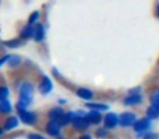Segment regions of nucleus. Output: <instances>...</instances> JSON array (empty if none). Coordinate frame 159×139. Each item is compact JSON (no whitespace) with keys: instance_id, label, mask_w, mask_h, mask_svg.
<instances>
[{"instance_id":"obj_1","label":"nucleus","mask_w":159,"mask_h":139,"mask_svg":"<svg viewBox=\"0 0 159 139\" xmlns=\"http://www.w3.org/2000/svg\"><path fill=\"white\" fill-rule=\"evenodd\" d=\"M33 90L34 87L31 83H25L22 85L20 89V98H19L18 102V110L23 111L26 109L29 104H31L32 100H33Z\"/></svg>"},{"instance_id":"obj_2","label":"nucleus","mask_w":159,"mask_h":139,"mask_svg":"<svg viewBox=\"0 0 159 139\" xmlns=\"http://www.w3.org/2000/svg\"><path fill=\"white\" fill-rule=\"evenodd\" d=\"M136 122V116L131 112L122 113L121 116L119 117V124L123 127H129L131 125H134Z\"/></svg>"},{"instance_id":"obj_3","label":"nucleus","mask_w":159,"mask_h":139,"mask_svg":"<svg viewBox=\"0 0 159 139\" xmlns=\"http://www.w3.org/2000/svg\"><path fill=\"white\" fill-rule=\"evenodd\" d=\"M45 27L42 23H37L33 26V38L35 41H43L45 39Z\"/></svg>"},{"instance_id":"obj_4","label":"nucleus","mask_w":159,"mask_h":139,"mask_svg":"<svg viewBox=\"0 0 159 139\" xmlns=\"http://www.w3.org/2000/svg\"><path fill=\"white\" fill-rule=\"evenodd\" d=\"M20 117H21V121L23 122L24 124H34L36 122V114L33 112H30V111L26 110H23L20 111Z\"/></svg>"},{"instance_id":"obj_5","label":"nucleus","mask_w":159,"mask_h":139,"mask_svg":"<svg viewBox=\"0 0 159 139\" xmlns=\"http://www.w3.org/2000/svg\"><path fill=\"white\" fill-rule=\"evenodd\" d=\"M51 89H52V82H51L49 77L44 76L39 84V91L43 95H47V93H50Z\"/></svg>"},{"instance_id":"obj_6","label":"nucleus","mask_w":159,"mask_h":139,"mask_svg":"<svg viewBox=\"0 0 159 139\" xmlns=\"http://www.w3.org/2000/svg\"><path fill=\"white\" fill-rule=\"evenodd\" d=\"M84 119H86L89 124H99L102 122V114L98 111L92 110L91 112H89L85 115Z\"/></svg>"},{"instance_id":"obj_7","label":"nucleus","mask_w":159,"mask_h":139,"mask_svg":"<svg viewBox=\"0 0 159 139\" xmlns=\"http://www.w3.org/2000/svg\"><path fill=\"white\" fill-rule=\"evenodd\" d=\"M149 126H150L149 119H139V121L135 122L134 125H133V127H134L135 132H141L146 130Z\"/></svg>"},{"instance_id":"obj_8","label":"nucleus","mask_w":159,"mask_h":139,"mask_svg":"<svg viewBox=\"0 0 159 139\" xmlns=\"http://www.w3.org/2000/svg\"><path fill=\"white\" fill-rule=\"evenodd\" d=\"M119 123V119L115 113H108L105 116V126L107 128H113Z\"/></svg>"},{"instance_id":"obj_9","label":"nucleus","mask_w":159,"mask_h":139,"mask_svg":"<svg viewBox=\"0 0 159 139\" xmlns=\"http://www.w3.org/2000/svg\"><path fill=\"white\" fill-rule=\"evenodd\" d=\"M46 130L50 136H57L60 132V125L57 121H50L46 126Z\"/></svg>"},{"instance_id":"obj_10","label":"nucleus","mask_w":159,"mask_h":139,"mask_svg":"<svg viewBox=\"0 0 159 139\" xmlns=\"http://www.w3.org/2000/svg\"><path fill=\"white\" fill-rule=\"evenodd\" d=\"M66 114L63 111V109L60 108V106H56V108H52L50 111H49L48 115L49 117L51 119V121H59L63 115Z\"/></svg>"},{"instance_id":"obj_11","label":"nucleus","mask_w":159,"mask_h":139,"mask_svg":"<svg viewBox=\"0 0 159 139\" xmlns=\"http://www.w3.org/2000/svg\"><path fill=\"white\" fill-rule=\"evenodd\" d=\"M76 96L77 97H80L81 99H84V100H91L92 98H93L94 93L92 90H89V89L87 88H79L76 90Z\"/></svg>"},{"instance_id":"obj_12","label":"nucleus","mask_w":159,"mask_h":139,"mask_svg":"<svg viewBox=\"0 0 159 139\" xmlns=\"http://www.w3.org/2000/svg\"><path fill=\"white\" fill-rule=\"evenodd\" d=\"M139 102H142V96H139V93L128 96L124 99V104L125 106H135V104H139Z\"/></svg>"},{"instance_id":"obj_13","label":"nucleus","mask_w":159,"mask_h":139,"mask_svg":"<svg viewBox=\"0 0 159 139\" xmlns=\"http://www.w3.org/2000/svg\"><path fill=\"white\" fill-rule=\"evenodd\" d=\"M87 125H89V123L84 117H75L73 119V126L76 129H84V128L87 127Z\"/></svg>"},{"instance_id":"obj_14","label":"nucleus","mask_w":159,"mask_h":139,"mask_svg":"<svg viewBox=\"0 0 159 139\" xmlns=\"http://www.w3.org/2000/svg\"><path fill=\"white\" fill-rule=\"evenodd\" d=\"M75 119V114L73 112H68L66 113V114L63 115V116L61 117V119L58 121V123H59L60 126H64L66 125V124H69L70 122H73V119Z\"/></svg>"},{"instance_id":"obj_15","label":"nucleus","mask_w":159,"mask_h":139,"mask_svg":"<svg viewBox=\"0 0 159 139\" xmlns=\"http://www.w3.org/2000/svg\"><path fill=\"white\" fill-rule=\"evenodd\" d=\"M146 113H147V116L148 119H157V117L159 116V106H155V104H152V106H149V108L147 109V111H146Z\"/></svg>"},{"instance_id":"obj_16","label":"nucleus","mask_w":159,"mask_h":139,"mask_svg":"<svg viewBox=\"0 0 159 139\" xmlns=\"http://www.w3.org/2000/svg\"><path fill=\"white\" fill-rule=\"evenodd\" d=\"M20 35L23 39H29V38L33 37V26H31V25L24 26L22 31H21Z\"/></svg>"},{"instance_id":"obj_17","label":"nucleus","mask_w":159,"mask_h":139,"mask_svg":"<svg viewBox=\"0 0 159 139\" xmlns=\"http://www.w3.org/2000/svg\"><path fill=\"white\" fill-rule=\"evenodd\" d=\"M19 124V119L16 116H11L6 121V125H5V128L7 130H10V129H13L14 127H16Z\"/></svg>"},{"instance_id":"obj_18","label":"nucleus","mask_w":159,"mask_h":139,"mask_svg":"<svg viewBox=\"0 0 159 139\" xmlns=\"http://www.w3.org/2000/svg\"><path fill=\"white\" fill-rule=\"evenodd\" d=\"M86 106L91 110H94V111H106L108 110L109 106L107 104H104V103H87Z\"/></svg>"},{"instance_id":"obj_19","label":"nucleus","mask_w":159,"mask_h":139,"mask_svg":"<svg viewBox=\"0 0 159 139\" xmlns=\"http://www.w3.org/2000/svg\"><path fill=\"white\" fill-rule=\"evenodd\" d=\"M11 110H12L11 103H10L8 100L0 102V112L1 113H9V112H11Z\"/></svg>"},{"instance_id":"obj_20","label":"nucleus","mask_w":159,"mask_h":139,"mask_svg":"<svg viewBox=\"0 0 159 139\" xmlns=\"http://www.w3.org/2000/svg\"><path fill=\"white\" fill-rule=\"evenodd\" d=\"M9 96V88L6 86H0V102L7 100Z\"/></svg>"},{"instance_id":"obj_21","label":"nucleus","mask_w":159,"mask_h":139,"mask_svg":"<svg viewBox=\"0 0 159 139\" xmlns=\"http://www.w3.org/2000/svg\"><path fill=\"white\" fill-rule=\"evenodd\" d=\"M20 62H21V58L19 57V55H11L9 61H8V64H9V66H11V67H14V66L19 65Z\"/></svg>"},{"instance_id":"obj_22","label":"nucleus","mask_w":159,"mask_h":139,"mask_svg":"<svg viewBox=\"0 0 159 139\" xmlns=\"http://www.w3.org/2000/svg\"><path fill=\"white\" fill-rule=\"evenodd\" d=\"M5 44H6V46H8L9 48H16V47L21 46V40L14 38V39H10V40H8V41H6Z\"/></svg>"},{"instance_id":"obj_23","label":"nucleus","mask_w":159,"mask_h":139,"mask_svg":"<svg viewBox=\"0 0 159 139\" xmlns=\"http://www.w3.org/2000/svg\"><path fill=\"white\" fill-rule=\"evenodd\" d=\"M38 18H39V13H38V11H34L33 13L30 15V19H29V25H33L34 23L36 22V21L38 20Z\"/></svg>"},{"instance_id":"obj_24","label":"nucleus","mask_w":159,"mask_h":139,"mask_svg":"<svg viewBox=\"0 0 159 139\" xmlns=\"http://www.w3.org/2000/svg\"><path fill=\"white\" fill-rule=\"evenodd\" d=\"M150 99H152V101L159 99V89H157V90H155L154 93H152V97H150Z\"/></svg>"},{"instance_id":"obj_25","label":"nucleus","mask_w":159,"mask_h":139,"mask_svg":"<svg viewBox=\"0 0 159 139\" xmlns=\"http://www.w3.org/2000/svg\"><path fill=\"white\" fill-rule=\"evenodd\" d=\"M144 139H158V136H157L156 134H154V132H150V134L146 135V136L144 137Z\"/></svg>"},{"instance_id":"obj_26","label":"nucleus","mask_w":159,"mask_h":139,"mask_svg":"<svg viewBox=\"0 0 159 139\" xmlns=\"http://www.w3.org/2000/svg\"><path fill=\"white\" fill-rule=\"evenodd\" d=\"M10 59V55H5V57H2L1 59H0V66L3 65V64L6 63V62H8Z\"/></svg>"},{"instance_id":"obj_27","label":"nucleus","mask_w":159,"mask_h":139,"mask_svg":"<svg viewBox=\"0 0 159 139\" xmlns=\"http://www.w3.org/2000/svg\"><path fill=\"white\" fill-rule=\"evenodd\" d=\"M29 139H45V138L43 136H40V135L31 134V135H29Z\"/></svg>"},{"instance_id":"obj_28","label":"nucleus","mask_w":159,"mask_h":139,"mask_svg":"<svg viewBox=\"0 0 159 139\" xmlns=\"http://www.w3.org/2000/svg\"><path fill=\"white\" fill-rule=\"evenodd\" d=\"M97 136H99V137H104V136H106V132H105V129H98V132H97Z\"/></svg>"},{"instance_id":"obj_29","label":"nucleus","mask_w":159,"mask_h":139,"mask_svg":"<svg viewBox=\"0 0 159 139\" xmlns=\"http://www.w3.org/2000/svg\"><path fill=\"white\" fill-rule=\"evenodd\" d=\"M80 139H92L91 136H89V135H83L82 137H80Z\"/></svg>"},{"instance_id":"obj_30","label":"nucleus","mask_w":159,"mask_h":139,"mask_svg":"<svg viewBox=\"0 0 159 139\" xmlns=\"http://www.w3.org/2000/svg\"><path fill=\"white\" fill-rule=\"evenodd\" d=\"M152 104H155V106H159V99L154 100V101H152Z\"/></svg>"},{"instance_id":"obj_31","label":"nucleus","mask_w":159,"mask_h":139,"mask_svg":"<svg viewBox=\"0 0 159 139\" xmlns=\"http://www.w3.org/2000/svg\"><path fill=\"white\" fill-rule=\"evenodd\" d=\"M157 13H158V16H159V3H158V6H157Z\"/></svg>"},{"instance_id":"obj_32","label":"nucleus","mask_w":159,"mask_h":139,"mask_svg":"<svg viewBox=\"0 0 159 139\" xmlns=\"http://www.w3.org/2000/svg\"><path fill=\"white\" fill-rule=\"evenodd\" d=\"M2 132H3L2 128H0V136H1V134H2Z\"/></svg>"}]
</instances>
